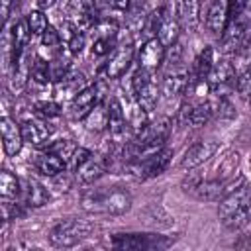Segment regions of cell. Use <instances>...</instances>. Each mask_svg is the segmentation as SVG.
Here are the masks:
<instances>
[{"mask_svg":"<svg viewBox=\"0 0 251 251\" xmlns=\"http://www.w3.org/2000/svg\"><path fill=\"white\" fill-rule=\"evenodd\" d=\"M102 102V92L98 84H90L86 86L80 94H76L71 102H69V114L75 120H84L88 116V112Z\"/></svg>","mask_w":251,"mask_h":251,"instance_id":"cell-10","label":"cell"},{"mask_svg":"<svg viewBox=\"0 0 251 251\" xmlns=\"http://www.w3.org/2000/svg\"><path fill=\"white\" fill-rule=\"evenodd\" d=\"M25 18H27V24H29V31H31V35H43V33H45V29L49 27V24H47V16H45L41 10H31Z\"/></svg>","mask_w":251,"mask_h":251,"instance_id":"cell-33","label":"cell"},{"mask_svg":"<svg viewBox=\"0 0 251 251\" xmlns=\"http://www.w3.org/2000/svg\"><path fill=\"white\" fill-rule=\"evenodd\" d=\"M190 80V71L184 65H171L169 71L165 73L161 92L165 98H175L178 94H184L186 84Z\"/></svg>","mask_w":251,"mask_h":251,"instance_id":"cell-13","label":"cell"},{"mask_svg":"<svg viewBox=\"0 0 251 251\" xmlns=\"http://www.w3.org/2000/svg\"><path fill=\"white\" fill-rule=\"evenodd\" d=\"M41 43H43V47H45V49L59 51V49L63 47V33H61L57 27L49 25V27L45 29V33L41 35Z\"/></svg>","mask_w":251,"mask_h":251,"instance_id":"cell-35","label":"cell"},{"mask_svg":"<svg viewBox=\"0 0 251 251\" xmlns=\"http://www.w3.org/2000/svg\"><path fill=\"white\" fill-rule=\"evenodd\" d=\"M82 122H84V127L88 131H94V133L108 129V104H102V102L96 104Z\"/></svg>","mask_w":251,"mask_h":251,"instance_id":"cell-26","label":"cell"},{"mask_svg":"<svg viewBox=\"0 0 251 251\" xmlns=\"http://www.w3.org/2000/svg\"><path fill=\"white\" fill-rule=\"evenodd\" d=\"M235 90H237V94L243 96L245 100L251 98V63H249L243 71H239L237 80H235Z\"/></svg>","mask_w":251,"mask_h":251,"instance_id":"cell-34","label":"cell"},{"mask_svg":"<svg viewBox=\"0 0 251 251\" xmlns=\"http://www.w3.org/2000/svg\"><path fill=\"white\" fill-rule=\"evenodd\" d=\"M90 155H92V151H88V149H84V147H76L75 153H73L71 159H69V167H71L73 171H76L80 165H84V163L90 159Z\"/></svg>","mask_w":251,"mask_h":251,"instance_id":"cell-38","label":"cell"},{"mask_svg":"<svg viewBox=\"0 0 251 251\" xmlns=\"http://www.w3.org/2000/svg\"><path fill=\"white\" fill-rule=\"evenodd\" d=\"M237 65L229 59H220L216 61V65L212 67L210 75H208V82H210V94H214L216 98H226L233 88H235V80H237Z\"/></svg>","mask_w":251,"mask_h":251,"instance_id":"cell-4","label":"cell"},{"mask_svg":"<svg viewBox=\"0 0 251 251\" xmlns=\"http://www.w3.org/2000/svg\"><path fill=\"white\" fill-rule=\"evenodd\" d=\"M22 0H2V20H8V16H10V10L14 8V6H18Z\"/></svg>","mask_w":251,"mask_h":251,"instance_id":"cell-40","label":"cell"},{"mask_svg":"<svg viewBox=\"0 0 251 251\" xmlns=\"http://www.w3.org/2000/svg\"><path fill=\"white\" fill-rule=\"evenodd\" d=\"M98 10L94 0H71L67 8V22L76 31H88L98 22Z\"/></svg>","mask_w":251,"mask_h":251,"instance_id":"cell-5","label":"cell"},{"mask_svg":"<svg viewBox=\"0 0 251 251\" xmlns=\"http://www.w3.org/2000/svg\"><path fill=\"white\" fill-rule=\"evenodd\" d=\"M22 204L27 208H41L49 202V190L35 178H24L22 182Z\"/></svg>","mask_w":251,"mask_h":251,"instance_id":"cell-20","label":"cell"},{"mask_svg":"<svg viewBox=\"0 0 251 251\" xmlns=\"http://www.w3.org/2000/svg\"><path fill=\"white\" fill-rule=\"evenodd\" d=\"M20 192H22L20 178L16 175H12L10 171H2L0 173V194H2V198L12 200V198L20 196Z\"/></svg>","mask_w":251,"mask_h":251,"instance_id":"cell-29","label":"cell"},{"mask_svg":"<svg viewBox=\"0 0 251 251\" xmlns=\"http://www.w3.org/2000/svg\"><path fill=\"white\" fill-rule=\"evenodd\" d=\"M86 45V35L84 31H76L73 29L71 33H67V49L73 53V55H80L82 49Z\"/></svg>","mask_w":251,"mask_h":251,"instance_id":"cell-37","label":"cell"},{"mask_svg":"<svg viewBox=\"0 0 251 251\" xmlns=\"http://www.w3.org/2000/svg\"><path fill=\"white\" fill-rule=\"evenodd\" d=\"M249 29L245 27V24L239 20V18H231L224 29V33L220 35V41H222V51L226 55H235L239 51V47L243 45L245 37H247Z\"/></svg>","mask_w":251,"mask_h":251,"instance_id":"cell-18","label":"cell"},{"mask_svg":"<svg viewBox=\"0 0 251 251\" xmlns=\"http://www.w3.org/2000/svg\"><path fill=\"white\" fill-rule=\"evenodd\" d=\"M200 2H206V0H200Z\"/></svg>","mask_w":251,"mask_h":251,"instance_id":"cell-45","label":"cell"},{"mask_svg":"<svg viewBox=\"0 0 251 251\" xmlns=\"http://www.w3.org/2000/svg\"><path fill=\"white\" fill-rule=\"evenodd\" d=\"M12 33H14V43H16V53L20 57V53L25 49L29 37H31V31H29V24H27V18H20L18 22L12 24Z\"/></svg>","mask_w":251,"mask_h":251,"instance_id":"cell-30","label":"cell"},{"mask_svg":"<svg viewBox=\"0 0 251 251\" xmlns=\"http://www.w3.org/2000/svg\"><path fill=\"white\" fill-rule=\"evenodd\" d=\"M86 86H90L88 84V78H86V75L82 73V71H69L63 78H59V80H55V96L59 98V100H73L76 94H80Z\"/></svg>","mask_w":251,"mask_h":251,"instance_id":"cell-12","label":"cell"},{"mask_svg":"<svg viewBox=\"0 0 251 251\" xmlns=\"http://www.w3.org/2000/svg\"><path fill=\"white\" fill-rule=\"evenodd\" d=\"M235 57H241V59H251V31L247 33L243 45L239 47V51L235 53Z\"/></svg>","mask_w":251,"mask_h":251,"instance_id":"cell-39","label":"cell"},{"mask_svg":"<svg viewBox=\"0 0 251 251\" xmlns=\"http://www.w3.org/2000/svg\"><path fill=\"white\" fill-rule=\"evenodd\" d=\"M247 171H249V173H251V153H249V155H247Z\"/></svg>","mask_w":251,"mask_h":251,"instance_id":"cell-44","label":"cell"},{"mask_svg":"<svg viewBox=\"0 0 251 251\" xmlns=\"http://www.w3.org/2000/svg\"><path fill=\"white\" fill-rule=\"evenodd\" d=\"M178 35H180V24H178L176 18L169 16V18L163 22V25H161L157 37H159V39L163 41V45L169 49V47H173V45L178 41Z\"/></svg>","mask_w":251,"mask_h":251,"instance_id":"cell-28","label":"cell"},{"mask_svg":"<svg viewBox=\"0 0 251 251\" xmlns=\"http://www.w3.org/2000/svg\"><path fill=\"white\" fill-rule=\"evenodd\" d=\"M171 157H173V151L163 147L159 153H155L151 157H145V159H139V161H129L127 163V171H131L137 178L159 176L161 173L167 171V167L171 163Z\"/></svg>","mask_w":251,"mask_h":251,"instance_id":"cell-6","label":"cell"},{"mask_svg":"<svg viewBox=\"0 0 251 251\" xmlns=\"http://www.w3.org/2000/svg\"><path fill=\"white\" fill-rule=\"evenodd\" d=\"M216 65V53H214V47L212 45H206L194 59L192 63V71L190 75L192 76H198V78H208L212 67Z\"/></svg>","mask_w":251,"mask_h":251,"instance_id":"cell-25","label":"cell"},{"mask_svg":"<svg viewBox=\"0 0 251 251\" xmlns=\"http://www.w3.org/2000/svg\"><path fill=\"white\" fill-rule=\"evenodd\" d=\"M229 22V0H212L206 12V27L214 35H222Z\"/></svg>","mask_w":251,"mask_h":251,"instance_id":"cell-19","label":"cell"},{"mask_svg":"<svg viewBox=\"0 0 251 251\" xmlns=\"http://www.w3.org/2000/svg\"><path fill=\"white\" fill-rule=\"evenodd\" d=\"M169 243L171 241L163 235L153 233H118L112 237V245L118 249H159Z\"/></svg>","mask_w":251,"mask_h":251,"instance_id":"cell-9","label":"cell"},{"mask_svg":"<svg viewBox=\"0 0 251 251\" xmlns=\"http://www.w3.org/2000/svg\"><path fill=\"white\" fill-rule=\"evenodd\" d=\"M220 220L229 229H239L251 222V188L239 186L220 200Z\"/></svg>","mask_w":251,"mask_h":251,"instance_id":"cell-2","label":"cell"},{"mask_svg":"<svg viewBox=\"0 0 251 251\" xmlns=\"http://www.w3.org/2000/svg\"><path fill=\"white\" fill-rule=\"evenodd\" d=\"M31 80L37 84H49L53 82V75H51V63L45 61L43 57H35L33 65H31Z\"/></svg>","mask_w":251,"mask_h":251,"instance_id":"cell-31","label":"cell"},{"mask_svg":"<svg viewBox=\"0 0 251 251\" xmlns=\"http://www.w3.org/2000/svg\"><path fill=\"white\" fill-rule=\"evenodd\" d=\"M165 55H167V47L163 45V41L159 37H151V39L143 41V45L137 53V63L141 69L155 73L161 67V63L165 61Z\"/></svg>","mask_w":251,"mask_h":251,"instance_id":"cell-11","label":"cell"},{"mask_svg":"<svg viewBox=\"0 0 251 251\" xmlns=\"http://www.w3.org/2000/svg\"><path fill=\"white\" fill-rule=\"evenodd\" d=\"M175 18L180 27L194 31L200 22V0H175Z\"/></svg>","mask_w":251,"mask_h":251,"instance_id":"cell-21","label":"cell"},{"mask_svg":"<svg viewBox=\"0 0 251 251\" xmlns=\"http://www.w3.org/2000/svg\"><path fill=\"white\" fill-rule=\"evenodd\" d=\"M108 129L114 137H122L127 129V116H126V110L122 106V102L112 96L108 100Z\"/></svg>","mask_w":251,"mask_h":251,"instance_id":"cell-23","label":"cell"},{"mask_svg":"<svg viewBox=\"0 0 251 251\" xmlns=\"http://www.w3.org/2000/svg\"><path fill=\"white\" fill-rule=\"evenodd\" d=\"M169 18V10L167 8H157V10H153V12H149L147 14V18H145V22H143V33H145V39H151V37H157V33H159V29H161V25H163V22Z\"/></svg>","mask_w":251,"mask_h":251,"instance_id":"cell-27","label":"cell"},{"mask_svg":"<svg viewBox=\"0 0 251 251\" xmlns=\"http://www.w3.org/2000/svg\"><path fill=\"white\" fill-rule=\"evenodd\" d=\"M53 4H57V0H39V6L41 8H51Z\"/></svg>","mask_w":251,"mask_h":251,"instance_id":"cell-43","label":"cell"},{"mask_svg":"<svg viewBox=\"0 0 251 251\" xmlns=\"http://www.w3.org/2000/svg\"><path fill=\"white\" fill-rule=\"evenodd\" d=\"M218 151V143L216 141H198L194 145H190L180 161V169L184 171H192L200 165H204L206 161H210Z\"/></svg>","mask_w":251,"mask_h":251,"instance_id":"cell-17","label":"cell"},{"mask_svg":"<svg viewBox=\"0 0 251 251\" xmlns=\"http://www.w3.org/2000/svg\"><path fill=\"white\" fill-rule=\"evenodd\" d=\"M237 18H239V20L245 24V27L251 31V0L247 2V6H245V10H243V14H241V16H237Z\"/></svg>","mask_w":251,"mask_h":251,"instance_id":"cell-41","label":"cell"},{"mask_svg":"<svg viewBox=\"0 0 251 251\" xmlns=\"http://www.w3.org/2000/svg\"><path fill=\"white\" fill-rule=\"evenodd\" d=\"M239 165H241V153H239V151H227V153L222 155L220 161L216 163V167H214L216 176H214V178L224 180V178L233 176V175L237 173Z\"/></svg>","mask_w":251,"mask_h":251,"instance_id":"cell-24","label":"cell"},{"mask_svg":"<svg viewBox=\"0 0 251 251\" xmlns=\"http://www.w3.org/2000/svg\"><path fill=\"white\" fill-rule=\"evenodd\" d=\"M0 131H2V147L4 153L8 157H14L22 151L24 147V133H22V126L16 124V120H12L10 116H2L0 120Z\"/></svg>","mask_w":251,"mask_h":251,"instance_id":"cell-15","label":"cell"},{"mask_svg":"<svg viewBox=\"0 0 251 251\" xmlns=\"http://www.w3.org/2000/svg\"><path fill=\"white\" fill-rule=\"evenodd\" d=\"M112 165V155L108 153H92L90 159L80 165L75 173H76V178L82 182V184H90L94 182L96 178H100Z\"/></svg>","mask_w":251,"mask_h":251,"instance_id":"cell-16","label":"cell"},{"mask_svg":"<svg viewBox=\"0 0 251 251\" xmlns=\"http://www.w3.org/2000/svg\"><path fill=\"white\" fill-rule=\"evenodd\" d=\"M47 149L53 151V153H57L59 157H63V159L67 161V165H69V159H71V155L75 153L76 145H75L71 139H57V141H53Z\"/></svg>","mask_w":251,"mask_h":251,"instance_id":"cell-36","label":"cell"},{"mask_svg":"<svg viewBox=\"0 0 251 251\" xmlns=\"http://www.w3.org/2000/svg\"><path fill=\"white\" fill-rule=\"evenodd\" d=\"M22 133H24V141L33 145V147H43L51 141L53 129L51 126L41 120V118H25L22 124Z\"/></svg>","mask_w":251,"mask_h":251,"instance_id":"cell-14","label":"cell"},{"mask_svg":"<svg viewBox=\"0 0 251 251\" xmlns=\"http://www.w3.org/2000/svg\"><path fill=\"white\" fill-rule=\"evenodd\" d=\"M33 110L41 116V118H59L63 114V106L59 104V100H35L33 102Z\"/></svg>","mask_w":251,"mask_h":251,"instance_id":"cell-32","label":"cell"},{"mask_svg":"<svg viewBox=\"0 0 251 251\" xmlns=\"http://www.w3.org/2000/svg\"><path fill=\"white\" fill-rule=\"evenodd\" d=\"M108 4L114 8V10H120V12H127L131 0H108Z\"/></svg>","mask_w":251,"mask_h":251,"instance_id":"cell-42","label":"cell"},{"mask_svg":"<svg viewBox=\"0 0 251 251\" xmlns=\"http://www.w3.org/2000/svg\"><path fill=\"white\" fill-rule=\"evenodd\" d=\"M80 206L90 214L122 216L131 208V194L122 186L90 188L82 192Z\"/></svg>","mask_w":251,"mask_h":251,"instance_id":"cell-1","label":"cell"},{"mask_svg":"<svg viewBox=\"0 0 251 251\" xmlns=\"http://www.w3.org/2000/svg\"><path fill=\"white\" fill-rule=\"evenodd\" d=\"M33 167H35V171L39 173V175H43V176H55V175H59V173H63L65 169H67V161L63 159V157H59L57 153H53V151H43V153H39L37 157H35V161H33Z\"/></svg>","mask_w":251,"mask_h":251,"instance_id":"cell-22","label":"cell"},{"mask_svg":"<svg viewBox=\"0 0 251 251\" xmlns=\"http://www.w3.org/2000/svg\"><path fill=\"white\" fill-rule=\"evenodd\" d=\"M92 222L88 220H80V218H69L59 222L51 231H49V243L53 247L59 249H67L73 247L76 243H80L82 239H86L92 231Z\"/></svg>","mask_w":251,"mask_h":251,"instance_id":"cell-3","label":"cell"},{"mask_svg":"<svg viewBox=\"0 0 251 251\" xmlns=\"http://www.w3.org/2000/svg\"><path fill=\"white\" fill-rule=\"evenodd\" d=\"M90 31H92V55L94 57H104L116 49L118 24L114 20H98Z\"/></svg>","mask_w":251,"mask_h":251,"instance_id":"cell-7","label":"cell"},{"mask_svg":"<svg viewBox=\"0 0 251 251\" xmlns=\"http://www.w3.org/2000/svg\"><path fill=\"white\" fill-rule=\"evenodd\" d=\"M133 55H135V47L131 43L116 45V49L112 51V55L102 67V75L106 78H120L122 75H126V71L133 63Z\"/></svg>","mask_w":251,"mask_h":251,"instance_id":"cell-8","label":"cell"}]
</instances>
